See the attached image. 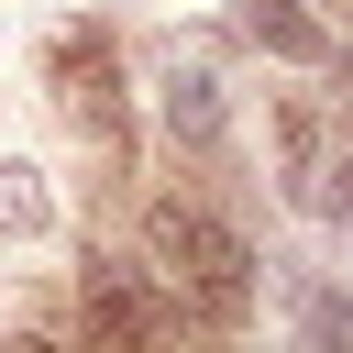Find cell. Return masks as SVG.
Returning a JSON list of instances; mask_svg holds the SVG:
<instances>
[{
	"label": "cell",
	"mask_w": 353,
	"mask_h": 353,
	"mask_svg": "<svg viewBox=\"0 0 353 353\" xmlns=\"http://www.w3.org/2000/svg\"><path fill=\"white\" fill-rule=\"evenodd\" d=\"M154 254H165V276L210 309V320H243V298H254V254H243V232H221L210 210H154Z\"/></svg>",
	"instance_id": "cell-1"
},
{
	"label": "cell",
	"mask_w": 353,
	"mask_h": 353,
	"mask_svg": "<svg viewBox=\"0 0 353 353\" xmlns=\"http://www.w3.org/2000/svg\"><path fill=\"white\" fill-rule=\"evenodd\" d=\"M77 320H88V353H176V298H165L143 265L88 254V276H77Z\"/></svg>",
	"instance_id": "cell-2"
},
{
	"label": "cell",
	"mask_w": 353,
	"mask_h": 353,
	"mask_svg": "<svg viewBox=\"0 0 353 353\" xmlns=\"http://www.w3.org/2000/svg\"><path fill=\"white\" fill-rule=\"evenodd\" d=\"M55 88H66V121L121 143V55L110 33H55Z\"/></svg>",
	"instance_id": "cell-3"
},
{
	"label": "cell",
	"mask_w": 353,
	"mask_h": 353,
	"mask_svg": "<svg viewBox=\"0 0 353 353\" xmlns=\"http://www.w3.org/2000/svg\"><path fill=\"white\" fill-rule=\"evenodd\" d=\"M243 33H254L265 55H287V66H331V33H320L298 0H243Z\"/></svg>",
	"instance_id": "cell-4"
},
{
	"label": "cell",
	"mask_w": 353,
	"mask_h": 353,
	"mask_svg": "<svg viewBox=\"0 0 353 353\" xmlns=\"http://www.w3.org/2000/svg\"><path fill=\"white\" fill-rule=\"evenodd\" d=\"M165 143H221V77L210 66H176L165 77Z\"/></svg>",
	"instance_id": "cell-5"
},
{
	"label": "cell",
	"mask_w": 353,
	"mask_h": 353,
	"mask_svg": "<svg viewBox=\"0 0 353 353\" xmlns=\"http://www.w3.org/2000/svg\"><path fill=\"white\" fill-rule=\"evenodd\" d=\"M320 132H331V121H320L309 99H287V110H276V154H287V199H298V210H309V165H320Z\"/></svg>",
	"instance_id": "cell-6"
},
{
	"label": "cell",
	"mask_w": 353,
	"mask_h": 353,
	"mask_svg": "<svg viewBox=\"0 0 353 353\" xmlns=\"http://www.w3.org/2000/svg\"><path fill=\"white\" fill-rule=\"evenodd\" d=\"M44 221H55V199H44V176H33V165H11V154H0V232H11V243H33V232H44Z\"/></svg>",
	"instance_id": "cell-7"
},
{
	"label": "cell",
	"mask_w": 353,
	"mask_h": 353,
	"mask_svg": "<svg viewBox=\"0 0 353 353\" xmlns=\"http://www.w3.org/2000/svg\"><path fill=\"white\" fill-rule=\"evenodd\" d=\"M298 353H353V298L342 287H309L298 298Z\"/></svg>",
	"instance_id": "cell-8"
},
{
	"label": "cell",
	"mask_w": 353,
	"mask_h": 353,
	"mask_svg": "<svg viewBox=\"0 0 353 353\" xmlns=\"http://www.w3.org/2000/svg\"><path fill=\"white\" fill-rule=\"evenodd\" d=\"M309 210L353 221V121H342V132H320V165H309Z\"/></svg>",
	"instance_id": "cell-9"
}]
</instances>
